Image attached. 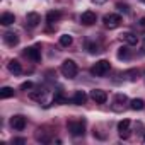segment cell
Returning a JSON list of instances; mask_svg holds the SVG:
<instances>
[{"instance_id": "cell-17", "label": "cell", "mask_w": 145, "mask_h": 145, "mask_svg": "<svg viewBox=\"0 0 145 145\" xmlns=\"http://www.w3.org/2000/svg\"><path fill=\"white\" fill-rule=\"evenodd\" d=\"M60 17H61V14H60L58 10H50V12L46 14V22L55 24L56 21H60Z\"/></svg>"}, {"instance_id": "cell-25", "label": "cell", "mask_w": 145, "mask_h": 145, "mask_svg": "<svg viewBox=\"0 0 145 145\" xmlns=\"http://www.w3.org/2000/svg\"><path fill=\"white\" fill-rule=\"evenodd\" d=\"M116 7H118L121 12H128V5H123V4H116Z\"/></svg>"}, {"instance_id": "cell-11", "label": "cell", "mask_w": 145, "mask_h": 145, "mask_svg": "<svg viewBox=\"0 0 145 145\" xmlns=\"http://www.w3.org/2000/svg\"><path fill=\"white\" fill-rule=\"evenodd\" d=\"M4 43H5L7 46H17L19 36H17L16 33H5V34H4Z\"/></svg>"}, {"instance_id": "cell-12", "label": "cell", "mask_w": 145, "mask_h": 145, "mask_svg": "<svg viewBox=\"0 0 145 145\" xmlns=\"http://www.w3.org/2000/svg\"><path fill=\"white\" fill-rule=\"evenodd\" d=\"M118 131H120V135H121L123 138H126V137L130 135V120L120 121V123H118Z\"/></svg>"}, {"instance_id": "cell-10", "label": "cell", "mask_w": 145, "mask_h": 145, "mask_svg": "<svg viewBox=\"0 0 145 145\" xmlns=\"http://www.w3.org/2000/svg\"><path fill=\"white\" fill-rule=\"evenodd\" d=\"M26 22H27L29 27H36V26L41 22V16H39L38 12H27V16H26Z\"/></svg>"}, {"instance_id": "cell-29", "label": "cell", "mask_w": 145, "mask_h": 145, "mask_svg": "<svg viewBox=\"0 0 145 145\" xmlns=\"http://www.w3.org/2000/svg\"><path fill=\"white\" fill-rule=\"evenodd\" d=\"M142 2H145V0H142Z\"/></svg>"}, {"instance_id": "cell-6", "label": "cell", "mask_w": 145, "mask_h": 145, "mask_svg": "<svg viewBox=\"0 0 145 145\" xmlns=\"http://www.w3.org/2000/svg\"><path fill=\"white\" fill-rule=\"evenodd\" d=\"M10 126H12L14 130H17V131H22V130L26 128V118H24L22 114H16V116H12V120H10Z\"/></svg>"}, {"instance_id": "cell-16", "label": "cell", "mask_w": 145, "mask_h": 145, "mask_svg": "<svg viewBox=\"0 0 145 145\" xmlns=\"http://www.w3.org/2000/svg\"><path fill=\"white\" fill-rule=\"evenodd\" d=\"M14 21H16V17L10 12H5L0 16V24H4V26H10V24H14Z\"/></svg>"}, {"instance_id": "cell-14", "label": "cell", "mask_w": 145, "mask_h": 145, "mask_svg": "<svg viewBox=\"0 0 145 145\" xmlns=\"http://www.w3.org/2000/svg\"><path fill=\"white\" fill-rule=\"evenodd\" d=\"M121 39L126 43V44H130V46H133V44H137L138 43V38H137V34H133V33H123L121 34Z\"/></svg>"}, {"instance_id": "cell-21", "label": "cell", "mask_w": 145, "mask_h": 145, "mask_svg": "<svg viewBox=\"0 0 145 145\" xmlns=\"http://www.w3.org/2000/svg\"><path fill=\"white\" fill-rule=\"evenodd\" d=\"M128 56H130L128 48H126V46H121V48H120V51H118V58H120V60H126Z\"/></svg>"}, {"instance_id": "cell-18", "label": "cell", "mask_w": 145, "mask_h": 145, "mask_svg": "<svg viewBox=\"0 0 145 145\" xmlns=\"http://www.w3.org/2000/svg\"><path fill=\"white\" fill-rule=\"evenodd\" d=\"M130 108L135 109V111H142V109L145 108V103H143V99H133V101L130 103Z\"/></svg>"}, {"instance_id": "cell-28", "label": "cell", "mask_w": 145, "mask_h": 145, "mask_svg": "<svg viewBox=\"0 0 145 145\" xmlns=\"http://www.w3.org/2000/svg\"><path fill=\"white\" fill-rule=\"evenodd\" d=\"M142 50H143V53H145V41H143V44H142Z\"/></svg>"}, {"instance_id": "cell-23", "label": "cell", "mask_w": 145, "mask_h": 145, "mask_svg": "<svg viewBox=\"0 0 145 145\" xmlns=\"http://www.w3.org/2000/svg\"><path fill=\"white\" fill-rule=\"evenodd\" d=\"M87 50H89V53H97V51H101L99 46L94 44V43H87Z\"/></svg>"}, {"instance_id": "cell-15", "label": "cell", "mask_w": 145, "mask_h": 145, "mask_svg": "<svg viewBox=\"0 0 145 145\" xmlns=\"http://www.w3.org/2000/svg\"><path fill=\"white\" fill-rule=\"evenodd\" d=\"M7 67H9V72H10V74H14V75H19L21 72H22V67H21V63L17 60H10Z\"/></svg>"}, {"instance_id": "cell-26", "label": "cell", "mask_w": 145, "mask_h": 145, "mask_svg": "<svg viewBox=\"0 0 145 145\" xmlns=\"http://www.w3.org/2000/svg\"><path fill=\"white\" fill-rule=\"evenodd\" d=\"M12 143H26V140H24V138H14Z\"/></svg>"}, {"instance_id": "cell-5", "label": "cell", "mask_w": 145, "mask_h": 145, "mask_svg": "<svg viewBox=\"0 0 145 145\" xmlns=\"http://www.w3.org/2000/svg\"><path fill=\"white\" fill-rule=\"evenodd\" d=\"M91 97H92V101H96L97 104H104V103L108 101V94H106V91H103V89H92V91H91Z\"/></svg>"}, {"instance_id": "cell-9", "label": "cell", "mask_w": 145, "mask_h": 145, "mask_svg": "<svg viewBox=\"0 0 145 145\" xmlns=\"http://www.w3.org/2000/svg\"><path fill=\"white\" fill-rule=\"evenodd\" d=\"M96 12H92V10H86V12H82V16H80V22L84 24V26H92L94 22H96Z\"/></svg>"}, {"instance_id": "cell-4", "label": "cell", "mask_w": 145, "mask_h": 145, "mask_svg": "<svg viewBox=\"0 0 145 145\" xmlns=\"http://www.w3.org/2000/svg\"><path fill=\"white\" fill-rule=\"evenodd\" d=\"M103 22H104V27L108 29H116L120 24H121V17L118 14H106L103 17Z\"/></svg>"}, {"instance_id": "cell-3", "label": "cell", "mask_w": 145, "mask_h": 145, "mask_svg": "<svg viewBox=\"0 0 145 145\" xmlns=\"http://www.w3.org/2000/svg\"><path fill=\"white\" fill-rule=\"evenodd\" d=\"M67 128H68V131L74 137H82L84 131H86V123L84 121H68Z\"/></svg>"}, {"instance_id": "cell-27", "label": "cell", "mask_w": 145, "mask_h": 145, "mask_svg": "<svg viewBox=\"0 0 145 145\" xmlns=\"http://www.w3.org/2000/svg\"><path fill=\"white\" fill-rule=\"evenodd\" d=\"M138 24H140V27H142V29H145V19H140V22H138Z\"/></svg>"}, {"instance_id": "cell-1", "label": "cell", "mask_w": 145, "mask_h": 145, "mask_svg": "<svg viewBox=\"0 0 145 145\" xmlns=\"http://www.w3.org/2000/svg\"><path fill=\"white\" fill-rule=\"evenodd\" d=\"M60 72L63 74V77L74 79V77L79 74V67H77V63H75L74 60H65V61L61 63V67H60Z\"/></svg>"}, {"instance_id": "cell-19", "label": "cell", "mask_w": 145, "mask_h": 145, "mask_svg": "<svg viewBox=\"0 0 145 145\" xmlns=\"http://www.w3.org/2000/svg\"><path fill=\"white\" fill-rule=\"evenodd\" d=\"M12 96H14V89L12 87H2L0 89V97L2 99H9Z\"/></svg>"}, {"instance_id": "cell-24", "label": "cell", "mask_w": 145, "mask_h": 145, "mask_svg": "<svg viewBox=\"0 0 145 145\" xmlns=\"http://www.w3.org/2000/svg\"><path fill=\"white\" fill-rule=\"evenodd\" d=\"M21 89H22V91H27V89H33V82H24V84L21 86Z\"/></svg>"}, {"instance_id": "cell-2", "label": "cell", "mask_w": 145, "mask_h": 145, "mask_svg": "<svg viewBox=\"0 0 145 145\" xmlns=\"http://www.w3.org/2000/svg\"><path fill=\"white\" fill-rule=\"evenodd\" d=\"M109 68H111V65H109L108 60H99V61H96L91 67V74L96 75V77H103V75H106L109 72Z\"/></svg>"}, {"instance_id": "cell-22", "label": "cell", "mask_w": 145, "mask_h": 145, "mask_svg": "<svg viewBox=\"0 0 145 145\" xmlns=\"http://www.w3.org/2000/svg\"><path fill=\"white\" fill-rule=\"evenodd\" d=\"M43 96H44V91H36V92H31V99H34V101H41V99H43Z\"/></svg>"}, {"instance_id": "cell-13", "label": "cell", "mask_w": 145, "mask_h": 145, "mask_svg": "<svg viewBox=\"0 0 145 145\" xmlns=\"http://www.w3.org/2000/svg\"><path fill=\"white\" fill-rule=\"evenodd\" d=\"M86 101H87V94H86L84 91H77V92L74 94V97H72V103L77 104V106H82Z\"/></svg>"}, {"instance_id": "cell-20", "label": "cell", "mask_w": 145, "mask_h": 145, "mask_svg": "<svg viewBox=\"0 0 145 145\" xmlns=\"http://www.w3.org/2000/svg\"><path fill=\"white\" fill-rule=\"evenodd\" d=\"M72 43H74V38H72V36H68V34L60 36V44L61 46H70Z\"/></svg>"}, {"instance_id": "cell-8", "label": "cell", "mask_w": 145, "mask_h": 145, "mask_svg": "<svg viewBox=\"0 0 145 145\" xmlns=\"http://www.w3.org/2000/svg\"><path fill=\"white\" fill-rule=\"evenodd\" d=\"M126 103H128V97L125 94H116L114 101H113V109L114 111H123V108H125Z\"/></svg>"}, {"instance_id": "cell-7", "label": "cell", "mask_w": 145, "mask_h": 145, "mask_svg": "<svg viewBox=\"0 0 145 145\" xmlns=\"http://www.w3.org/2000/svg\"><path fill=\"white\" fill-rule=\"evenodd\" d=\"M24 55H26L27 58H31L33 61H39V60H41V50H39L38 44H36V46H29V48H26Z\"/></svg>"}, {"instance_id": "cell-30", "label": "cell", "mask_w": 145, "mask_h": 145, "mask_svg": "<svg viewBox=\"0 0 145 145\" xmlns=\"http://www.w3.org/2000/svg\"><path fill=\"white\" fill-rule=\"evenodd\" d=\"M143 140H145V137H143Z\"/></svg>"}]
</instances>
